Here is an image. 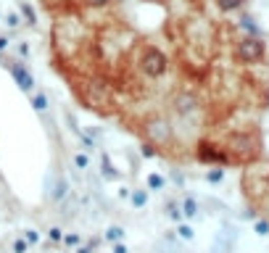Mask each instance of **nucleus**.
<instances>
[{"label": "nucleus", "mask_w": 269, "mask_h": 253, "mask_svg": "<svg viewBox=\"0 0 269 253\" xmlns=\"http://www.w3.org/2000/svg\"><path fill=\"white\" fill-rule=\"evenodd\" d=\"M74 169H79V171H85V169H90V156L87 153H74Z\"/></svg>", "instance_id": "nucleus-17"}, {"label": "nucleus", "mask_w": 269, "mask_h": 253, "mask_svg": "<svg viewBox=\"0 0 269 253\" xmlns=\"http://www.w3.org/2000/svg\"><path fill=\"white\" fill-rule=\"evenodd\" d=\"M222 177H225V169H219V166L206 174V180H209V182H222Z\"/></svg>", "instance_id": "nucleus-27"}, {"label": "nucleus", "mask_w": 269, "mask_h": 253, "mask_svg": "<svg viewBox=\"0 0 269 253\" xmlns=\"http://www.w3.org/2000/svg\"><path fill=\"white\" fill-rule=\"evenodd\" d=\"M130 193H132L130 187H121V190H119V198H121V200H127V198H130Z\"/></svg>", "instance_id": "nucleus-31"}, {"label": "nucleus", "mask_w": 269, "mask_h": 253, "mask_svg": "<svg viewBox=\"0 0 269 253\" xmlns=\"http://www.w3.org/2000/svg\"><path fill=\"white\" fill-rule=\"evenodd\" d=\"M140 153H142V158H156V156H158V150L151 145V142H142V145H140Z\"/></svg>", "instance_id": "nucleus-24"}, {"label": "nucleus", "mask_w": 269, "mask_h": 253, "mask_svg": "<svg viewBox=\"0 0 269 253\" xmlns=\"http://www.w3.org/2000/svg\"><path fill=\"white\" fill-rule=\"evenodd\" d=\"M264 56H266V42L259 35H243L232 47V58L237 63H246V66L264 61Z\"/></svg>", "instance_id": "nucleus-2"}, {"label": "nucleus", "mask_w": 269, "mask_h": 253, "mask_svg": "<svg viewBox=\"0 0 269 253\" xmlns=\"http://www.w3.org/2000/svg\"><path fill=\"white\" fill-rule=\"evenodd\" d=\"M211 3L216 6V11H219V13L230 16V13H237V11H243L248 0H211Z\"/></svg>", "instance_id": "nucleus-5"}, {"label": "nucleus", "mask_w": 269, "mask_h": 253, "mask_svg": "<svg viewBox=\"0 0 269 253\" xmlns=\"http://www.w3.org/2000/svg\"><path fill=\"white\" fill-rule=\"evenodd\" d=\"M42 3H45V8L51 11V13H56V11L69 8V6H71V0H42Z\"/></svg>", "instance_id": "nucleus-16"}, {"label": "nucleus", "mask_w": 269, "mask_h": 253, "mask_svg": "<svg viewBox=\"0 0 269 253\" xmlns=\"http://www.w3.org/2000/svg\"><path fill=\"white\" fill-rule=\"evenodd\" d=\"M180 211H182V219H195V216H198V200H195L193 195L182 198V203H180Z\"/></svg>", "instance_id": "nucleus-8"}, {"label": "nucleus", "mask_w": 269, "mask_h": 253, "mask_svg": "<svg viewBox=\"0 0 269 253\" xmlns=\"http://www.w3.org/2000/svg\"><path fill=\"white\" fill-rule=\"evenodd\" d=\"M32 106H35V111H47V108H51V100H47V92H45V90L32 92Z\"/></svg>", "instance_id": "nucleus-12"}, {"label": "nucleus", "mask_w": 269, "mask_h": 253, "mask_svg": "<svg viewBox=\"0 0 269 253\" xmlns=\"http://www.w3.org/2000/svg\"><path fill=\"white\" fill-rule=\"evenodd\" d=\"M164 214L172 219V221H182V211H180V203H174V200H169L166 206H164Z\"/></svg>", "instance_id": "nucleus-14"}, {"label": "nucleus", "mask_w": 269, "mask_h": 253, "mask_svg": "<svg viewBox=\"0 0 269 253\" xmlns=\"http://www.w3.org/2000/svg\"><path fill=\"white\" fill-rule=\"evenodd\" d=\"M3 19H6V24H8L11 29H21V16H19V13H16V11L6 13V16H3Z\"/></svg>", "instance_id": "nucleus-19"}, {"label": "nucleus", "mask_w": 269, "mask_h": 253, "mask_svg": "<svg viewBox=\"0 0 269 253\" xmlns=\"http://www.w3.org/2000/svg\"><path fill=\"white\" fill-rule=\"evenodd\" d=\"M172 71V58L158 42L148 40V37H135L130 53H127L124 69L119 77H135L130 79V85L135 87H156L158 82H164Z\"/></svg>", "instance_id": "nucleus-1"}, {"label": "nucleus", "mask_w": 269, "mask_h": 253, "mask_svg": "<svg viewBox=\"0 0 269 253\" xmlns=\"http://www.w3.org/2000/svg\"><path fill=\"white\" fill-rule=\"evenodd\" d=\"M21 237H24V240L29 243V248H32V245H37V243H40V232H37V230H32V227H27Z\"/></svg>", "instance_id": "nucleus-20"}, {"label": "nucleus", "mask_w": 269, "mask_h": 253, "mask_svg": "<svg viewBox=\"0 0 269 253\" xmlns=\"http://www.w3.org/2000/svg\"><path fill=\"white\" fill-rule=\"evenodd\" d=\"M256 232H259V235H269V221H266V219H259V221H256Z\"/></svg>", "instance_id": "nucleus-28"}, {"label": "nucleus", "mask_w": 269, "mask_h": 253, "mask_svg": "<svg viewBox=\"0 0 269 253\" xmlns=\"http://www.w3.org/2000/svg\"><path fill=\"white\" fill-rule=\"evenodd\" d=\"M16 3H19V16H21V21H27V27L35 29V27H37V13H35V8L29 6V0H16Z\"/></svg>", "instance_id": "nucleus-6"}, {"label": "nucleus", "mask_w": 269, "mask_h": 253, "mask_svg": "<svg viewBox=\"0 0 269 253\" xmlns=\"http://www.w3.org/2000/svg\"><path fill=\"white\" fill-rule=\"evenodd\" d=\"M164 187H166V180L161 177V174L151 171L148 177H145V190H153V193H158V190H164Z\"/></svg>", "instance_id": "nucleus-11"}, {"label": "nucleus", "mask_w": 269, "mask_h": 253, "mask_svg": "<svg viewBox=\"0 0 269 253\" xmlns=\"http://www.w3.org/2000/svg\"><path fill=\"white\" fill-rule=\"evenodd\" d=\"M177 235L182 237V240H193V227H190V224H182V221H177Z\"/></svg>", "instance_id": "nucleus-21"}, {"label": "nucleus", "mask_w": 269, "mask_h": 253, "mask_svg": "<svg viewBox=\"0 0 269 253\" xmlns=\"http://www.w3.org/2000/svg\"><path fill=\"white\" fill-rule=\"evenodd\" d=\"M47 237H51V243L58 245V243L63 240V230H61V227H51V230H47Z\"/></svg>", "instance_id": "nucleus-25"}, {"label": "nucleus", "mask_w": 269, "mask_h": 253, "mask_svg": "<svg viewBox=\"0 0 269 253\" xmlns=\"http://www.w3.org/2000/svg\"><path fill=\"white\" fill-rule=\"evenodd\" d=\"M101 174H103V180H108V182H116L119 177H121V174L116 171V166L114 164H111V158L103 153V158H101Z\"/></svg>", "instance_id": "nucleus-7"}, {"label": "nucleus", "mask_w": 269, "mask_h": 253, "mask_svg": "<svg viewBox=\"0 0 269 253\" xmlns=\"http://www.w3.org/2000/svg\"><path fill=\"white\" fill-rule=\"evenodd\" d=\"M74 135L79 137V145H82V148H85L87 153H90V150H95V148H98V142H95V137H92V135H87V132H82V130H77Z\"/></svg>", "instance_id": "nucleus-13"}, {"label": "nucleus", "mask_w": 269, "mask_h": 253, "mask_svg": "<svg viewBox=\"0 0 269 253\" xmlns=\"http://www.w3.org/2000/svg\"><path fill=\"white\" fill-rule=\"evenodd\" d=\"M264 185H266V190H269V171H266V177H264Z\"/></svg>", "instance_id": "nucleus-33"}, {"label": "nucleus", "mask_w": 269, "mask_h": 253, "mask_svg": "<svg viewBox=\"0 0 269 253\" xmlns=\"http://www.w3.org/2000/svg\"><path fill=\"white\" fill-rule=\"evenodd\" d=\"M119 0H77V6L87 13H108L111 8H116Z\"/></svg>", "instance_id": "nucleus-4"}, {"label": "nucleus", "mask_w": 269, "mask_h": 253, "mask_svg": "<svg viewBox=\"0 0 269 253\" xmlns=\"http://www.w3.org/2000/svg\"><path fill=\"white\" fill-rule=\"evenodd\" d=\"M16 56H21V61H27L29 56H32V50H29V42H16Z\"/></svg>", "instance_id": "nucleus-23"}, {"label": "nucleus", "mask_w": 269, "mask_h": 253, "mask_svg": "<svg viewBox=\"0 0 269 253\" xmlns=\"http://www.w3.org/2000/svg\"><path fill=\"white\" fill-rule=\"evenodd\" d=\"M130 200H132V209H135V211L145 209V206H148V190H132V193H130Z\"/></svg>", "instance_id": "nucleus-10"}, {"label": "nucleus", "mask_w": 269, "mask_h": 253, "mask_svg": "<svg viewBox=\"0 0 269 253\" xmlns=\"http://www.w3.org/2000/svg\"><path fill=\"white\" fill-rule=\"evenodd\" d=\"M124 235H127V230H124V227L111 224V227L103 232V240H106V243H121V240H124Z\"/></svg>", "instance_id": "nucleus-9"}, {"label": "nucleus", "mask_w": 269, "mask_h": 253, "mask_svg": "<svg viewBox=\"0 0 269 253\" xmlns=\"http://www.w3.org/2000/svg\"><path fill=\"white\" fill-rule=\"evenodd\" d=\"M11 250L13 253H29V243L24 240V237H16V240L11 243Z\"/></svg>", "instance_id": "nucleus-22"}, {"label": "nucleus", "mask_w": 269, "mask_h": 253, "mask_svg": "<svg viewBox=\"0 0 269 253\" xmlns=\"http://www.w3.org/2000/svg\"><path fill=\"white\" fill-rule=\"evenodd\" d=\"M0 21H3V13H0Z\"/></svg>", "instance_id": "nucleus-34"}, {"label": "nucleus", "mask_w": 269, "mask_h": 253, "mask_svg": "<svg viewBox=\"0 0 269 253\" xmlns=\"http://www.w3.org/2000/svg\"><path fill=\"white\" fill-rule=\"evenodd\" d=\"M8 45H11L8 37H6V35H0V53H6V50H8Z\"/></svg>", "instance_id": "nucleus-30"}, {"label": "nucleus", "mask_w": 269, "mask_h": 253, "mask_svg": "<svg viewBox=\"0 0 269 253\" xmlns=\"http://www.w3.org/2000/svg\"><path fill=\"white\" fill-rule=\"evenodd\" d=\"M61 245H66V248H77V245H82V235H79V232H63Z\"/></svg>", "instance_id": "nucleus-15"}, {"label": "nucleus", "mask_w": 269, "mask_h": 253, "mask_svg": "<svg viewBox=\"0 0 269 253\" xmlns=\"http://www.w3.org/2000/svg\"><path fill=\"white\" fill-rule=\"evenodd\" d=\"M142 3H153V6H164L166 0H142Z\"/></svg>", "instance_id": "nucleus-32"}, {"label": "nucleus", "mask_w": 269, "mask_h": 253, "mask_svg": "<svg viewBox=\"0 0 269 253\" xmlns=\"http://www.w3.org/2000/svg\"><path fill=\"white\" fill-rule=\"evenodd\" d=\"M240 24H243V29H248V32H251V35H259V27L253 24V19H251V16H243V19H240Z\"/></svg>", "instance_id": "nucleus-26"}, {"label": "nucleus", "mask_w": 269, "mask_h": 253, "mask_svg": "<svg viewBox=\"0 0 269 253\" xmlns=\"http://www.w3.org/2000/svg\"><path fill=\"white\" fill-rule=\"evenodd\" d=\"M6 66H8V71L13 74V79H16V85H19L27 95H32V92H35V77H32L29 74V69H27V63L19 58V56H16L13 61H8L6 63Z\"/></svg>", "instance_id": "nucleus-3"}, {"label": "nucleus", "mask_w": 269, "mask_h": 253, "mask_svg": "<svg viewBox=\"0 0 269 253\" xmlns=\"http://www.w3.org/2000/svg\"><path fill=\"white\" fill-rule=\"evenodd\" d=\"M111 253H130V248L124 245V240L121 243H111Z\"/></svg>", "instance_id": "nucleus-29"}, {"label": "nucleus", "mask_w": 269, "mask_h": 253, "mask_svg": "<svg viewBox=\"0 0 269 253\" xmlns=\"http://www.w3.org/2000/svg\"><path fill=\"white\" fill-rule=\"evenodd\" d=\"M66 190H69L66 180H58L56 182V190H53V200H63V198H66Z\"/></svg>", "instance_id": "nucleus-18"}]
</instances>
